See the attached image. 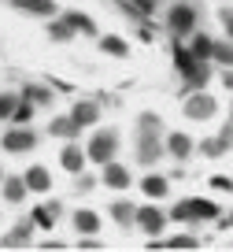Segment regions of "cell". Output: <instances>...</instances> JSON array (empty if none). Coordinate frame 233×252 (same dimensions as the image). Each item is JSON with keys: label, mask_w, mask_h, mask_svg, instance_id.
<instances>
[{"label": "cell", "mask_w": 233, "mask_h": 252, "mask_svg": "<svg viewBox=\"0 0 233 252\" xmlns=\"http://www.w3.org/2000/svg\"><path fill=\"white\" fill-rule=\"evenodd\" d=\"M196 23H200V11H196V4H185V0H178V4L167 11V30H171L174 37H193V33H196Z\"/></svg>", "instance_id": "1"}, {"label": "cell", "mask_w": 233, "mask_h": 252, "mask_svg": "<svg viewBox=\"0 0 233 252\" xmlns=\"http://www.w3.org/2000/svg\"><path fill=\"white\" fill-rule=\"evenodd\" d=\"M181 115L193 119V123H207V119L218 115V100L207 89H193V93L185 96V104H181Z\"/></svg>", "instance_id": "2"}, {"label": "cell", "mask_w": 233, "mask_h": 252, "mask_svg": "<svg viewBox=\"0 0 233 252\" xmlns=\"http://www.w3.org/2000/svg\"><path fill=\"white\" fill-rule=\"evenodd\" d=\"M86 152H89V163H96V167L111 163L115 152H118V134H115V130H96V134L89 137Z\"/></svg>", "instance_id": "3"}, {"label": "cell", "mask_w": 233, "mask_h": 252, "mask_svg": "<svg viewBox=\"0 0 233 252\" xmlns=\"http://www.w3.org/2000/svg\"><path fill=\"white\" fill-rule=\"evenodd\" d=\"M167 222H171V212H163V208H155V204H141L137 208V230L152 241V237H163Z\"/></svg>", "instance_id": "4"}, {"label": "cell", "mask_w": 233, "mask_h": 252, "mask_svg": "<svg viewBox=\"0 0 233 252\" xmlns=\"http://www.w3.org/2000/svg\"><path fill=\"white\" fill-rule=\"evenodd\" d=\"M0 149L4 152H33L37 149V134L23 123H11V130H4V137H0Z\"/></svg>", "instance_id": "5"}, {"label": "cell", "mask_w": 233, "mask_h": 252, "mask_svg": "<svg viewBox=\"0 0 233 252\" xmlns=\"http://www.w3.org/2000/svg\"><path fill=\"white\" fill-rule=\"evenodd\" d=\"M100 182H104V189H130L133 186V174L126 171L118 159H111V163L100 167Z\"/></svg>", "instance_id": "6"}, {"label": "cell", "mask_w": 233, "mask_h": 252, "mask_svg": "<svg viewBox=\"0 0 233 252\" xmlns=\"http://www.w3.org/2000/svg\"><path fill=\"white\" fill-rule=\"evenodd\" d=\"M86 163H89V152H86V149H78L74 141L63 145V152H59V167H63L67 174H74V178H78V174L86 171Z\"/></svg>", "instance_id": "7"}, {"label": "cell", "mask_w": 233, "mask_h": 252, "mask_svg": "<svg viewBox=\"0 0 233 252\" xmlns=\"http://www.w3.org/2000/svg\"><path fill=\"white\" fill-rule=\"evenodd\" d=\"M70 119H74L78 130H89V126L100 123V104H96V100H74V108H70Z\"/></svg>", "instance_id": "8"}, {"label": "cell", "mask_w": 233, "mask_h": 252, "mask_svg": "<svg viewBox=\"0 0 233 252\" xmlns=\"http://www.w3.org/2000/svg\"><path fill=\"white\" fill-rule=\"evenodd\" d=\"M11 8L23 11V15H37V19H56L59 15L56 0H11Z\"/></svg>", "instance_id": "9"}, {"label": "cell", "mask_w": 233, "mask_h": 252, "mask_svg": "<svg viewBox=\"0 0 233 252\" xmlns=\"http://www.w3.org/2000/svg\"><path fill=\"white\" fill-rule=\"evenodd\" d=\"M163 149H167L163 137H137V163L152 167L155 159H163Z\"/></svg>", "instance_id": "10"}, {"label": "cell", "mask_w": 233, "mask_h": 252, "mask_svg": "<svg viewBox=\"0 0 233 252\" xmlns=\"http://www.w3.org/2000/svg\"><path fill=\"white\" fill-rule=\"evenodd\" d=\"M70 226H74V234H78V237H86V234H100L104 219H100L96 212H89V208H78L74 219H70Z\"/></svg>", "instance_id": "11"}, {"label": "cell", "mask_w": 233, "mask_h": 252, "mask_svg": "<svg viewBox=\"0 0 233 252\" xmlns=\"http://www.w3.org/2000/svg\"><path fill=\"white\" fill-rule=\"evenodd\" d=\"M167 152H171L174 159H189L193 156V137H189L185 130H171V134H167Z\"/></svg>", "instance_id": "12"}, {"label": "cell", "mask_w": 233, "mask_h": 252, "mask_svg": "<svg viewBox=\"0 0 233 252\" xmlns=\"http://www.w3.org/2000/svg\"><path fill=\"white\" fill-rule=\"evenodd\" d=\"M141 193H145L148 200L167 197V193H171V178H167V174H145V178H141Z\"/></svg>", "instance_id": "13"}, {"label": "cell", "mask_w": 233, "mask_h": 252, "mask_svg": "<svg viewBox=\"0 0 233 252\" xmlns=\"http://www.w3.org/2000/svg\"><path fill=\"white\" fill-rule=\"evenodd\" d=\"M108 215H111V219H115L122 230L137 226V208H133V200H115V204L108 208Z\"/></svg>", "instance_id": "14"}, {"label": "cell", "mask_w": 233, "mask_h": 252, "mask_svg": "<svg viewBox=\"0 0 233 252\" xmlns=\"http://www.w3.org/2000/svg\"><path fill=\"white\" fill-rule=\"evenodd\" d=\"M230 149H233V123L226 126V134L200 141V152H204V156H222V152H230Z\"/></svg>", "instance_id": "15"}, {"label": "cell", "mask_w": 233, "mask_h": 252, "mask_svg": "<svg viewBox=\"0 0 233 252\" xmlns=\"http://www.w3.org/2000/svg\"><path fill=\"white\" fill-rule=\"evenodd\" d=\"M23 178H26V186H30V193H48V189H52V174H48V167H41V163H33Z\"/></svg>", "instance_id": "16"}, {"label": "cell", "mask_w": 233, "mask_h": 252, "mask_svg": "<svg viewBox=\"0 0 233 252\" xmlns=\"http://www.w3.org/2000/svg\"><path fill=\"white\" fill-rule=\"evenodd\" d=\"M181 78H185V93H193V89H207V82H211V67H207V60H200L193 71H185Z\"/></svg>", "instance_id": "17"}, {"label": "cell", "mask_w": 233, "mask_h": 252, "mask_svg": "<svg viewBox=\"0 0 233 252\" xmlns=\"http://www.w3.org/2000/svg\"><path fill=\"white\" fill-rule=\"evenodd\" d=\"M26 193H30V186H26V178H19V174H4V200L8 204H23L26 200Z\"/></svg>", "instance_id": "18"}, {"label": "cell", "mask_w": 233, "mask_h": 252, "mask_svg": "<svg viewBox=\"0 0 233 252\" xmlns=\"http://www.w3.org/2000/svg\"><path fill=\"white\" fill-rule=\"evenodd\" d=\"M148 249H200V237L196 234H174V237H152V245Z\"/></svg>", "instance_id": "19"}, {"label": "cell", "mask_w": 233, "mask_h": 252, "mask_svg": "<svg viewBox=\"0 0 233 252\" xmlns=\"http://www.w3.org/2000/svg\"><path fill=\"white\" fill-rule=\"evenodd\" d=\"M56 215H59V200H48V204H37V208H33L30 219L37 222V230H52Z\"/></svg>", "instance_id": "20"}, {"label": "cell", "mask_w": 233, "mask_h": 252, "mask_svg": "<svg viewBox=\"0 0 233 252\" xmlns=\"http://www.w3.org/2000/svg\"><path fill=\"white\" fill-rule=\"evenodd\" d=\"M137 137H163V119L155 111H141L137 119Z\"/></svg>", "instance_id": "21"}, {"label": "cell", "mask_w": 233, "mask_h": 252, "mask_svg": "<svg viewBox=\"0 0 233 252\" xmlns=\"http://www.w3.org/2000/svg\"><path fill=\"white\" fill-rule=\"evenodd\" d=\"M19 93H23L26 100H33L37 108H48V104L56 100V96H52V89H48V86H41V82H26V86L19 89Z\"/></svg>", "instance_id": "22"}, {"label": "cell", "mask_w": 233, "mask_h": 252, "mask_svg": "<svg viewBox=\"0 0 233 252\" xmlns=\"http://www.w3.org/2000/svg\"><path fill=\"white\" fill-rule=\"evenodd\" d=\"M48 37H52L56 45H67V41H74V26L63 15H56V19H48Z\"/></svg>", "instance_id": "23"}, {"label": "cell", "mask_w": 233, "mask_h": 252, "mask_svg": "<svg viewBox=\"0 0 233 252\" xmlns=\"http://www.w3.org/2000/svg\"><path fill=\"white\" fill-rule=\"evenodd\" d=\"M96 45H100V52L115 56V60H126V56H130V45H126V41L118 37V33H104V37L96 41Z\"/></svg>", "instance_id": "24"}, {"label": "cell", "mask_w": 233, "mask_h": 252, "mask_svg": "<svg viewBox=\"0 0 233 252\" xmlns=\"http://www.w3.org/2000/svg\"><path fill=\"white\" fill-rule=\"evenodd\" d=\"M63 19H67L70 26H74V33H86V37H96V23L89 15H82V11H59Z\"/></svg>", "instance_id": "25"}, {"label": "cell", "mask_w": 233, "mask_h": 252, "mask_svg": "<svg viewBox=\"0 0 233 252\" xmlns=\"http://www.w3.org/2000/svg\"><path fill=\"white\" fill-rule=\"evenodd\" d=\"M33 226H37V222H33V219H19L15 226L8 230V237H4V245H26V241H30V234H33Z\"/></svg>", "instance_id": "26"}, {"label": "cell", "mask_w": 233, "mask_h": 252, "mask_svg": "<svg viewBox=\"0 0 233 252\" xmlns=\"http://www.w3.org/2000/svg\"><path fill=\"white\" fill-rule=\"evenodd\" d=\"M196 56H193V48L185 45V41H178V45H174V67H178V74H185V71H193L196 67Z\"/></svg>", "instance_id": "27"}, {"label": "cell", "mask_w": 233, "mask_h": 252, "mask_svg": "<svg viewBox=\"0 0 233 252\" xmlns=\"http://www.w3.org/2000/svg\"><path fill=\"white\" fill-rule=\"evenodd\" d=\"M189 48H193L196 60H215V37H207V33H193Z\"/></svg>", "instance_id": "28"}, {"label": "cell", "mask_w": 233, "mask_h": 252, "mask_svg": "<svg viewBox=\"0 0 233 252\" xmlns=\"http://www.w3.org/2000/svg\"><path fill=\"white\" fill-rule=\"evenodd\" d=\"M48 134H56V137H78L82 130L74 126V119H70V115H59V119L48 123Z\"/></svg>", "instance_id": "29"}, {"label": "cell", "mask_w": 233, "mask_h": 252, "mask_svg": "<svg viewBox=\"0 0 233 252\" xmlns=\"http://www.w3.org/2000/svg\"><path fill=\"white\" fill-rule=\"evenodd\" d=\"M19 100H23V93H0V123H11Z\"/></svg>", "instance_id": "30"}, {"label": "cell", "mask_w": 233, "mask_h": 252, "mask_svg": "<svg viewBox=\"0 0 233 252\" xmlns=\"http://www.w3.org/2000/svg\"><path fill=\"white\" fill-rule=\"evenodd\" d=\"M193 215L196 219H218V204L215 200H204V197H193Z\"/></svg>", "instance_id": "31"}, {"label": "cell", "mask_w": 233, "mask_h": 252, "mask_svg": "<svg viewBox=\"0 0 233 252\" xmlns=\"http://www.w3.org/2000/svg\"><path fill=\"white\" fill-rule=\"evenodd\" d=\"M215 63L218 67H233V37L230 41H215Z\"/></svg>", "instance_id": "32"}, {"label": "cell", "mask_w": 233, "mask_h": 252, "mask_svg": "<svg viewBox=\"0 0 233 252\" xmlns=\"http://www.w3.org/2000/svg\"><path fill=\"white\" fill-rule=\"evenodd\" d=\"M171 219H174V222H193V219H196V215H193V197H189V200H178V204L171 208Z\"/></svg>", "instance_id": "33"}, {"label": "cell", "mask_w": 233, "mask_h": 252, "mask_svg": "<svg viewBox=\"0 0 233 252\" xmlns=\"http://www.w3.org/2000/svg\"><path fill=\"white\" fill-rule=\"evenodd\" d=\"M33 108H37V104L33 100H19V108H15V115H11V123H23V126H30V115H33Z\"/></svg>", "instance_id": "34"}, {"label": "cell", "mask_w": 233, "mask_h": 252, "mask_svg": "<svg viewBox=\"0 0 233 252\" xmlns=\"http://www.w3.org/2000/svg\"><path fill=\"white\" fill-rule=\"evenodd\" d=\"M126 11H137V15H148V11H155V0H133V4H126Z\"/></svg>", "instance_id": "35"}, {"label": "cell", "mask_w": 233, "mask_h": 252, "mask_svg": "<svg viewBox=\"0 0 233 252\" xmlns=\"http://www.w3.org/2000/svg\"><path fill=\"white\" fill-rule=\"evenodd\" d=\"M218 23L226 26V37H233V8H222V11H218Z\"/></svg>", "instance_id": "36"}, {"label": "cell", "mask_w": 233, "mask_h": 252, "mask_svg": "<svg viewBox=\"0 0 233 252\" xmlns=\"http://www.w3.org/2000/svg\"><path fill=\"white\" fill-rule=\"evenodd\" d=\"M211 189H222V193H226V189H233V182L222 178V174H215V178H211Z\"/></svg>", "instance_id": "37"}, {"label": "cell", "mask_w": 233, "mask_h": 252, "mask_svg": "<svg viewBox=\"0 0 233 252\" xmlns=\"http://www.w3.org/2000/svg\"><path fill=\"white\" fill-rule=\"evenodd\" d=\"M222 86L233 89V67H222Z\"/></svg>", "instance_id": "38"}, {"label": "cell", "mask_w": 233, "mask_h": 252, "mask_svg": "<svg viewBox=\"0 0 233 252\" xmlns=\"http://www.w3.org/2000/svg\"><path fill=\"white\" fill-rule=\"evenodd\" d=\"M230 123H233V100H230Z\"/></svg>", "instance_id": "39"}, {"label": "cell", "mask_w": 233, "mask_h": 252, "mask_svg": "<svg viewBox=\"0 0 233 252\" xmlns=\"http://www.w3.org/2000/svg\"><path fill=\"white\" fill-rule=\"evenodd\" d=\"M0 186H4V171H0Z\"/></svg>", "instance_id": "40"}]
</instances>
